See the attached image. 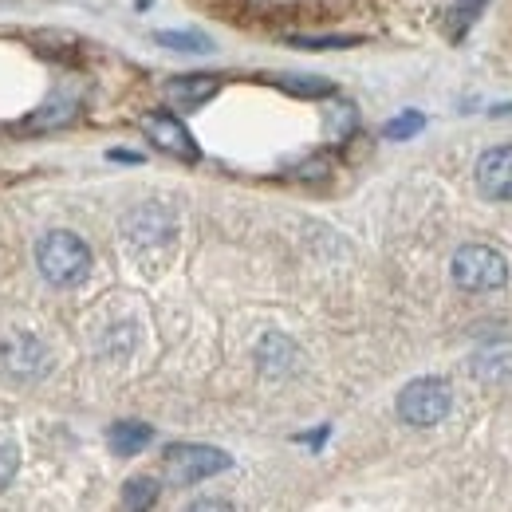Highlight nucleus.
I'll return each instance as SVG.
<instances>
[{
	"mask_svg": "<svg viewBox=\"0 0 512 512\" xmlns=\"http://www.w3.org/2000/svg\"><path fill=\"white\" fill-rule=\"evenodd\" d=\"M36 264L44 272L48 284L56 288H67V284H79L91 268V249L83 245V237L67 233V229H56L48 233L40 245H36Z\"/></svg>",
	"mask_w": 512,
	"mask_h": 512,
	"instance_id": "obj_1",
	"label": "nucleus"
},
{
	"mask_svg": "<svg viewBox=\"0 0 512 512\" xmlns=\"http://www.w3.org/2000/svg\"><path fill=\"white\" fill-rule=\"evenodd\" d=\"M453 284L465 288V292H493L505 284L509 268H505V256L497 249H485V245H465L453 253Z\"/></svg>",
	"mask_w": 512,
	"mask_h": 512,
	"instance_id": "obj_2",
	"label": "nucleus"
},
{
	"mask_svg": "<svg viewBox=\"0 0 512 512\" xmlns=\"http://www.w3.org/2000/svg\"><path fill=\"white\" fill-rule=\"evenodd\" d=\"M233 465V457L217 446H193V442H182V446L166 449V477L170 485H197V481H209L217 473H225Z\"/></svg>",
	"mask_w": 512,
	"mask_h": 512,
	"instance_id": "obj_3",
	"label": "nucleus"
},
{
	"mask_svg": "<svg viewBox=\"0 0 512 512\" xmlns=\"http://www.w3.org/2000/svg\"><path fill=\"white\" fill-rule=\"evenodd\" d=\"M449 402L453 394L442 379H414L398 394V418L406 426H438L449 414Z\"/></svg>",
	"mask_w": 512,
	"mask_h": 512,
	"instance_id": "obj_4",
	"label": "nucleus"
},
{
	"mask_svg": "<svg viewBox=\"0 0 512 512\" xmlns=\"http://www.w3.org/2000/svg\"><path fill=\"white\" fill-rule=\"evenodd\" d=\"M142 130H146V138H150L158 150H166V154H174V158H182V162H197V158H201L193 134L182 127L174 115H166V111L142 115Z\"/></svg>",
	"mask_w": 512,
	"mask_h": 512,
	"instance_id": "obj_5",
	"label": "nucleus"
},
{
	"mask_svg": "<svg viewBox=\"0 0 512 512\" xmlns=\"http://www.w3.org/2000/svg\"><path fill=\"white\" fill-rule=\"evenodd\" d=\"M477 186L493 201H512V146H493L477 162Z\"/></svg>",
	"mask_w": 512,
	"mask_h": 512,
	"instance_id": "obj_6",
	"label": "nucleus"
},
{
	"mask_svg": "<svg viewBox=\"0 0 512 512\" xmlns=\"http://www.w3.org/2000/svg\"><path fill=\"white\" fill-rule=\"evenodd\" d=\"M123 229H127L130 241H138V245L170 241V237H174V217H170L166 209H158V205H142V209H134V213H130Z\"/></svg>",
	"mask_w": 512,
	"mask_h": 512,
	"instance_id": "obj_7",
	"label": "nucleus"
},
{
	"mask_svg": "<svg viewBox=\"0 0 512 512\" xmlns=\"http://www.w3.org/2000/svg\"><path fill=\"white\" fill-rule=\"evenodd\" d=\"M217 91H221V79L217 75H178V79L166 83V99L174 107H182V111H193V107L209 103Z\"/></svg>",
	"mask_w": 512,
	"mask_h": 512,
	"instance_id": "obj_8",
	"label": "nucleus"
},
{
	"mask_svg": "<svg viewBox=\"0 0 512 512\" xmlns=\"http://www.w3.org/2000/svg\"><path fill=\"white\" fill-rule=\"evenodd\" d=\"M0 359H4L16 375H36V371H44V363H48L44 343L32 339V335H8V339L0 343Z\"/></svg>",
	"mask_w": 512,
	"mask_h": 512,
	"instance_id": "obj_9",
	"label": "nucleus"
},
{
	"mask_svg": "<svg viewBox=\"0 0 512 512\" xmlns=\"http://www.w3.org/2000/svg\"><path fill=\"white\" fill-rule=\"evenodd\" d=\"M150 438H154V430H150L146 422H115L111 434H107V442H111V449H115L119 457L142 453V449L150 446Z\"/></svg>",
	"mask_w": 512,
	"mask_h": 512,
	"instance_id": "obj_10",
	"label": "nucleus"
},
{
	"mask_svg": "<svg viewBox=\"0 0 512 512\" xmlns=\"http://www.w3.org/2000/svg\"><path fill=\"white\" fill-rule=\"evenodd\" d=\"M75 111H79V103L71 99V95H56L48 107H40L28 123H24V130H52V127H64V123H71L75 119Z\"/></svg>",
	"mask_w": 512,
	"mask_h": 512,
	"instance_id": "obj_11",
	"label": "nucleus"
},
{
	"mask_svg": "<svg viewBox=\"0 0 512 512\" xmlns=\"http://www.w3.org/2000/svg\"><path fill=\"white\" fill-rule=\"evenodd\" d=\"M158 501V481L154 477H130L123 485V512H150Z\"/></svg>",
	"mask_w": 512,
	"mask_h": 512,
	"instance_id": "obj_12",
	"label": "nucleus"
},
{
	"mask_svg": "<svg viewBox=\"0 0 512 512\" xmlns=\"http://www.w3.org/2000/svg\"><path fill=\"white\" fill-rule=\"evenodd\" d=\"M154 40L162 48H174V52H190V56H205L213 52V40L201 36V32H154Z\"/></svg>",
	"mask_w": 512,
	"mask_h": 512,
	"instance_id": "obj_13",
	"label": "nucleus"
},
{
	"mask_svg": "<svg viewBox=\"0 0 512 512\" xmlns=\"http://www.w3.org/2000/svg\"><path fill=\"white\" fill-rule=\"evenodd\" d=\"M292 359H296V351H292V343H288L284 335H268V339L260 343V363H264L268 371H288Z\"/></svg>",
	"mask_w": 512,
	"mask_h": 512,
	"instance_id": "obj_14",
	"label": "nucleus"
},
{
	"mask_svg": "<svg viewBox=\"0 0 512 512\" xmlns=\"http://www.w3.org/2000/svg\"><path fill=\"white\" fill-rule=\"evenodd\" d=\"M284 91L292 95H304V99H320V95H331V83L320 79V75H280L276 79Z\"/></svg>",
	"mask_w": 512,
	"mask_h": 512,
	"instance_id": "obj_15",
	"label": "nucleus"
},
{
	"mask_svg": "<svg viewBox=\"0 0 512 512\" xmlns=\"http://www.w3.org/2000/svg\"><path fill=\"white\" fill-rule=\"evenodd\" d=\"M422 127H426V119H422L418 111H406V115L390 119V123L383 127V134H386V138H394V142H402V138H414Z\"/></svg>",
	"mask_w": 512,
	"mask_h": 512,
	"instance_id": "obj_16",
	"label": "nucleus"
},
{
	"mask_svg": "<svg viewBox=\"0 0 512 512\" xmlns=\"http://www.w3.org/2000/svg\"><path fill=\"white\" fill-rule=\"evenodd\" d=\"M489 0H457L453 4V32H461V28H469L473 20H477V8H485Z\"/></svg>",
	"mask_w": 512,
	"mask_h": 512,
	"instance_id": "obj_17",
	"label": "nucleus"
},
{
	"mask_svg": "<svg viewBox=\"0 0 512 512\" xmlns=\"http://www.w3.org/2000/svg\"><path fill=\"white\" fill-rule=\"evenodd\" d=\"M292 44L296 48H351L359 40H351V36H296Z\"/></svg>",
	"mask_w": 512,
	"mask_h": 512,
	"instance_id": "obj_18",
	"label": "nucleus"
},
{
	"mask_svg": "<svg viewBox=\"0 0 512 512\" xmlns=\"http://www.w3.org/2000/svg\"><path fill=\"white\" fill-rule=\"evenodd\" d=\"M16 477V446L8 438H0V489H8Z\"/></svg>",
	"mask_w": 512,
	"mask_h": 512,
	"instance_id": "obj_19",
	"label": "nucleus"
},
{
	"mask_svg": "<svg viewBox=\"0 0 512 512\" xmlns=\"http://www.w3.org/2000/svg\"><path fill=\"white\" fill-rule=\"evenodd\" d=\"M327 127H331V134H351V127H355V111L347 107V103H339L335 111H331V119H327Z\"/></svg>",
	"mask_w": 512,
	"mask_h": 512,
	"instance_id": "obj_20",
	"label": "nucleus"
},
{
	"mask_svg": "<svg viewBox=\"0 0 512 512\" xmlns=\"http://www.w3.org/2000/svg\"><path fill=\"white\" fill-rule=\"evenodd\" d=\"M190 512H233V505L221 497H205V501H193Z\"/></svg>",
	"mask_w": 512,
	"mask_h": 512,
	"instance_id": "obj_21",
	"label": "nucleus"
}]
</instances>
